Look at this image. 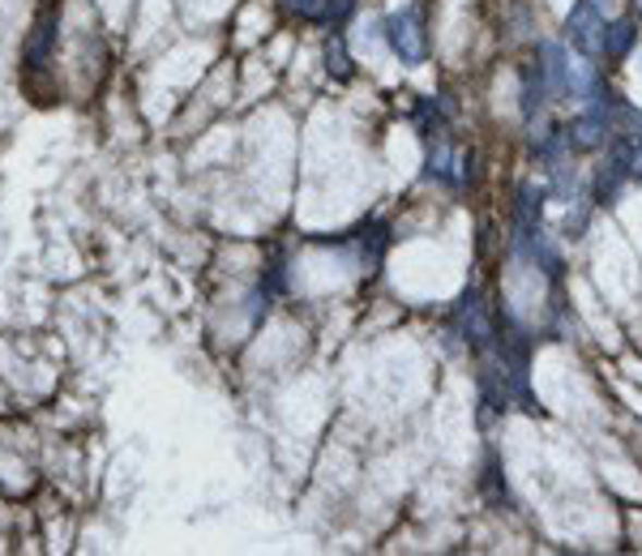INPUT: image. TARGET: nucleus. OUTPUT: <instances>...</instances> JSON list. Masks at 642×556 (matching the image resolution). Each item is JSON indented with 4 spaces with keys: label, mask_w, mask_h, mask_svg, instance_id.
Returning <instances> with one entry per match:
<instances>
[{
    "label": "nucleus",
    "mask_w": 642,
    "mask_h": 556,
    "mask_svg": "<svg viewBox=\"0 0 642 556\" xmlns=\"http://www.w3.org/2000/svg\"><path fill=\"white\" fill-rule=\"evenodd\" d=\"M386 44L395 48V56L403 64H424V56H428V31H424V13L415 4L386 17Z\"/></svg>",
    "instance_id": "f257e3e1"
},
{
    "label": "nucleus",
    "mask_w": 642,
    "mask_h": 556,
    "mask_svg": "<svg viewBox=\"0 0 642 556\" xmlns=\"http://www.w3.org/2000/svg\"><path fill=\"white\" fill-rule=\"evenodd\" d=\"M604 35H608V22L591 0H579L566 13V39L583 56H604Z\"/></svg>",
    "instance_id": "f03ea898"
},
{
    "label": "nucleus",
    "mask_w": 642,
    "mask_h": 556,
    "mask_svg": "<svg viewBox=\"0 0 642 556\" xmlns=\"http://www.w3.org/2000/svg\"><path fill=\"white\" fill-rule=\"evenodd\" d=\"M630 176H634V146L613 137L608 159L595 167V202H599V206H608V202L617 197V189H621Z\"/></svg>",
    "instance_id": "7ed1b4c3"
},
{
    "label": "nucleus",
    "mask_w": 642,
    "mask_h": 556,
    "mask_svg": "<svg viewBox=\"0 0 642 556\" xmlns=\"http://www.w3.org/2000/svg\"><path fill=\"white\" fill-rule=\"evenodd\" d=\"M459 330H463V338H468L475 351H488L497 342V322H493V313H488V304H484L480 291H468L459 300Z\"/></svg>",
    "instance_id": "20e7f679"
},
{
    "label": "nucleus",
    "mask_w": 642,
    "mask_h": 556,
    "mask_svg": "<svg viewBox=\"0 0 642 556\" xmlns=\"http://www.w3.org/2000/svg\"><path fill=\"white\" fill-rule=\"evenodd\" d=\"M595 108L583 111L570 129H566V142H570V150H599V146H608V137H613V124H608V108H604V90L591 99Z\"/></svg>",
    "instance_id": "39448f33"
},
{
    "label": "nucleus",
    "mask_w": 642,
    "mask_h": 556,
    "mask_svg": "<svg viewBox=\"0 0 642 556\" xmlns=\"http://www.w3.org/2000/svg\"><path fill=\"white\" fill-rule=\"evenodd\" d=\"M57 48V0H44L39 13H35V26H31V39H26V64L31 69H44L48 56Z\"/></svg>",
    "instance_id": "423d86ee"
},
{
    "label": "nucleus",
    "mask_w": 642,
    "mask_h": 556,
    "mask_svg": "<svg viewBox=\"0 0 642 556\" xmlns=\"http://www.w3.org/2000/svg\"><path fill=\"white\" fill-rule=\"evenodd\" d=\"M540 73L548 82V95H566V82H570V56L561 44H540Z\"/></svg>",
    "instance_id": "0eeeda50"
},
{
    "label": "nucleus",
    "mask_w": 642,
    "mask_h": 556,
    "mask_svg": "<svg viewBox=\"0 0 642 556\" xmlns=\"http://www.w3.org/2000/svg\"><path fill=\"white\" fill-rule=\"evenodd\" d=\"M634 39H639V26H634L630 17L613 22V26H608V35H604V52H608V60H621V56H630Z\"/></svg>",
    "instance_id": "6e6552de"
},
{
    "label": "nucleus",
    "mask_w": 642,
    "mask_h": 556,
    "mask_svg": "<svg viewBox=\"0 0 642 556\" xmlns=\"http://www.w3.org/2000/svg\"><path fill=\"white\" fill-rule=\"evenodd\" d=\"M326 69H330V77H351V56L339 31L326 39Z\"/></svg>",
    "instance_id": "1a4fd4ad"
},
{
    "label": "nucleus",
    "mask_w": 642,
    "mask_h": 556,
    "mask_svg": "<svg viewBox=\"0 0 642 556\" xmlns=\"http://www.w3.org/2000/svg\"><path fill=\"white\" fill-rule=\"evenodd\" d=\"M279 4L304 22H330V0H279Z\"/></svg>",
    "instance_id": "9d476101"
},
{
    "label": "nucleus",
    "mask_w": 642,
    "mask_h": 556,
    "mask_svg": "<svg viewBox=\"0 0 642 556\" xmlns=\"http://www.w3.org/2000/svg\"><path fill=\"white\" fill-rule=\"evenodd\" d=\"M591 4H595V9H599V4H613V0H591Z\"/></svg>",
    "instance_id": "9b49d317"
},
{
    "label": "nucleus",
    "mask_w": 642,
    "mask_h": 556,
    "mask_svg": "<svg viewBox=\"0 0 642 556\" xmlns=\"http://www.w3.org/2000/svg\"><path fill=\"white\" fill-rule=\"evenodd\" d=\"M639 9H642V0H639Z\"/></svg>",
    "instance_id": "f8f14e48"
}]
</instances>
